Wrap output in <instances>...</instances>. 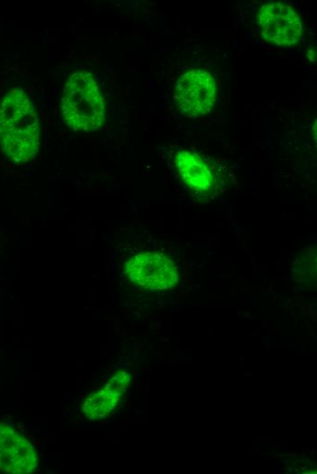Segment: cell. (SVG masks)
I'll use <instances>...</instances> for the list:
<instances>
[{
	"label": "cell",
	"instance_id": "1",
	"mask_svg": "<svg viewBox=\"0 0 317 474\" xmlns=\"http://www.w3.org/2000/svg\"><path fill=\"white\" fill-rule=\"evenodd\" d=\"M35 104L22 90L8 92L0 102V146L16 163L32 161L40 146Z\"/></svg>",
	"mask_w": 317,
	"mask_h": 474
},
{
	"label": "cell",
	"instance_id": "2",
	"mask_svg": "<svg viewBox=\"0 0 317 474\" xmlns=\"http://www.w3.org/2000/svg\"><path fill=\"white\" fill-rule=\"evenodd\" d=\"M60 110L62 120L75 132L92 133L103 126L105 102L90 72L80 70L69 76L65 83Z\"/></svg>",
	"mask_w": 317,
	"mask_h": 474
},
{
	"label": "cell",
	"instance_id": "3",
	"mask_svg": "<svg viewBox=\"0 0 317 474\" xmlns=\"http://www.w3.org/2000/svg\"><path fill=\"white\" fill-rule=\"evenodd\" d=\"M174 97L184 115L189 118L206 115L216 101V83L207 71L190 70L178 79Z\"/></svg>",
	"mask_w": 317,
	"mask_h": 474
},
{
	"label": "cell",
	"instance_id": "4",
	"mask_svg": "<svg viewBox=\"0 0 317 474\" xmlns=\"http://www.w3.org/2000/svg\"><path fill=\"white\" fill-rule=\"evenodd\" d=\"M125 268L129 280L146 289H169L178 281L174 263L161 253L144 252L136 254L126 263Z\"/></svg>",
	"mask_w": 317,
	"mask_h": 474
},
{
	"label": "cell",
	"instance_id": "5",
	"mask_svg": "<svg viewBox=\"0 0 317 474\" xmlns=\"http://www.w3.org/2000/svg\"><path fill=\"white\" fill-rule=\"evenodd\" d=\"M258 25L262 37L276 46H294L303 33L298 14L290 6L280 2L262 6L258 14Z\"/></svg>",
	"mask_w": 317,
	"mask_h": 474
},
{
	"label": "cell",
	"instance_id": "6",
	"mask_svg": "<svg viewBox=\"0 0 317 474\" xmlns=\"http://www.w3.org/2000/svg\"><path fill=\"white\" fill-rule=\"evenodd\" d=\"M37 455L28 439L0 424V470L8 473H31L37 467Z\"/></svg>",
	"mask_w": 317,
	"mask_h": 474
},
{
	"label": "cell",
	"instance_id": "7",
	"mask_svg": "<svg viewBox=\"0 0 317 474\" xmlns=\"http://www.w3.org/2000/svg\"><path fill=\"white\" fill-rule=\"evenodd\" d=\"M176 168L180 179L195 193L209 194L215 186L211 170L195 153L188 151L178 152Z\"/></svg>",
	"mask_w": 317,
	"mask_h": 474
},
{
	"label": "cell",
	"instance_id": "8",
	"mask_svg": "<svg viewBox=\"0 0 317 474\" xmlns=\"http://www.w3.org/2000/svg\"><path fill=\"white\" fill-rule=\"evenodd\" d=\"M123 393L105 385L104 387L87 397L82 410L85 417L92 420L104 419L111 414L119 404Z\"/></svg>",
	"mask_w": 317,
	"mask_h": 474
},
{
	"label": "cell",
	"instance_id": "9",
	"mask_svg": "<svg viewBox=\"0 0 317 474\" xmlns=\"http://www.w3.org/2000/svg\"><path fill=\"white\" fill-rule=\"evenodd\" d=\"M129 382H130V377L129 374L125 371H120V372L116 373L106 385L124 393L129 387Z\"/></svg>",
	"mask_w": 317,
	"mask_h": 474
}]
</instances>
